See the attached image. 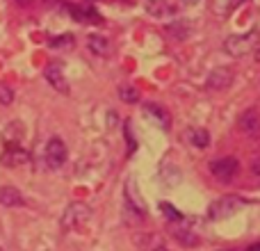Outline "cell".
<instances>
[{
  "label": "cell",
  "instance_id": "obj_1",
  "mask_svg": "<svg viewBox=\"0 0 260 251\" xmlns=\"http://www.w3.org/2000/svg\"><path fill=\"white\" fill-rule=\"evenodd\" d=\"M258 30H251L249 35H231L229 39L224 41V50L231 57H242V55L251 53L258 46Z\"/></svg>",
  "mask_w": 260,
  "mask_h": 251
},
{
  "label": "cell",
  "instance_id": "obj_2",
  "mask_svg": "<svg viewBox=\"0 0 260 251\" xmlns=\"http://www.w3.org/2000/svg\"><path fill=\"white\" fill-rule=\"evenodd\" d=\"M89 217H91V208L87 206V203L76 201V203H71V206L64 210V215H62V226H64L67 231L80 229L82 224H87V222H89Z\"/></svg>",
  "mask_w": 260,
  "mask_h": 251
},
{
  "label": "cell",
  "instance_id": "obj_3",
  "mask_svg": "<svg viewBox=\"0 0 260 251\" xmlns=\"http://www.w3.org/2000/svg\"><path fill=\"white\" fill-rule=\"evenodd\" d=\"M242 208H244V201L240 197H221L208 208V217L210 219H226V217L235 215Z\"/></svg>",
  "mask_w": 260,
  "mask_h": 251
},
{
  "label": "cell",
  "instance_id": "obj_4",
  "mask_svg": "<svg viewBox=\"0 0 260 251\" xmlns=\"http://www.w3.org/2000/svg\"><path fill=\"white\" fill-rule=\"evenodd\" d=\"M69 158V151H67V144L62 142L59 137H50L48 144H46V151H44V160L50 169H62L64 162Z\"/></svg>",
  "mask_w": 260,
  "mask_h": 251
},
{
  "label": "cell",
  "instance_id": "obj_5",
  "mask_svg": "<svg viewBox=\"0 0 260 251\" xmlns=\"http://www.w3.org/2000/svg\"><path fill=\"white\" fill-rule=\"evenodd\" d=\"M240 171V162L235 158H219V160L210 162V174L221 183H231Z\"/></svg>",
  "mask_w": 260,
  "mask_h": 251
},
{
  "label": "cell",
  "instance_id": "obj_6",
  "mask_svg": "<svg viewBox=\"0 0 260 251\" xmlns=\"http://www.w3.org/2000/svg\"><path fill=\"white\" fill-rule=\"evenodd\" d=\"M44 78L48 80V85L53 87L55 91H59V94H69V82L67 78H64V71L59 64H48L44 71Z\"/></svg>",
  "mask_w": 260,
  "mask_h": 251
},
{
  "label": "cell",
  "instance_id": "obj_7",
  "mask_svg": "<svg viewBox=\"0 0 260 251\" xmlns=\"http://www.w3.org/2000/svg\"><path fill=\"white\" fill-rule=\"evenodd\" d=\"M240 130H242L247 137H260V114L256 110H247V112L240 117Z\"/></svg>",
  "mask_w": 260,
  "mask_h": 251
},
{
  "label": "cell",
  "instance_id": "obj_8",
  "mask_svg": "<svg viewBox=\"0 0 260 251\" xmlns=\"http://www.w3.org/2000/svg\"><path fill=\"white\" fill-rule=\"evenodd\" d=\"M233 82V71L231 69H215V71L210 73V78H208V89H215V91H221L226 89V87Z\"/></svg>",
  "mask_w": 260,
  "mask_h": 251
},
{
  "label": "cell",
  "instance_id": "obj_9",
  "mask_svg": "<svg viewBox=\"0 0 260 251\" xmlns=\"http://www.w3.org/2000/svg\"><path fill=\"white\" fill-rule=\"evenodd\" d=\"M0 206L18 208V206H25V199H23V194L18 192L16 187H12V185H3V187H0Z\"/></svg>",
  "mask_w": 260,
  "mask_h": 251
},
{
  "label": "cell",
  "instance_id": "obj_10",
  "mask_svg": "<svg viewBox=\"0 0 260 251\" xmlns=\"http://www.w3.org/2000/svg\"><path fill=\"white\" fill-rule=\"evenodd\" d=\"M183 139L189 144V146H197V148H206L208 144H210V135H208V130H203V128H189V130H185Z\"/></svg>",
  "mask_w": 260,
  "mask_h": 251
},
{
  "label": "cell",
  "instance_id": "obj_11",
  "mask_svg": "<svg viewBox=\"0 0 260 251\" xmlns=\"http://www.w3.org/2000/svg\"><path fill=\"white\" fill-rule=\"evenodd\" d=\"M23 162H27V153L16 144H7V148L3 153V165L14 167V165H23Z\"/></svg>",
  "mask_w": 260,
  "mask_h": 251
},
{
  "label": "cell",
  "instance_id": "obj_12",
  "mask_svg": "<svg viewBox=\"0 0 260 251\" xmlns=\"http://www.w3.org/2000/svg\"><path fill=\"white\" fill-rule=\"evenodd\" d=\"M87 46H89V50L94 55H103V57H108V55L112 53V44H110L103 35H91L89 39H87Z\"/></svg>",
  "mask_w": 260,
  "mask_h": 251
},
{
  "label": "cell",
  "instance_id": "obj_13",
  "mask_svg": "<svg viewBox=\"0 0 260 251\" xmlns=\"http://www.w3.org/2000/svg\"><path fill=\"white\" fill-rule=\"evenodd\" d=\"M126 199H128V206L135 208V212L146 215V206H144L142 197H139V190L135 192V183H133V180H128V183H126Z\"/></svg>",
  "mask_w": 260,
  "mask_h": 251
},
{
  "label": "cell",
  "instance_id": "obj_14",
  "mask_svg": "<svg viewBox=\"0 0 260 251\" xmlns=\"http://www.w3.org/2000/svg\"><path fill=\"white\" fill-rule=\"evenodd\" d=\"M69 12L73 14V18L76 21H91V23H99L101 18H99V14L94 12L91 7H78V5H69Z\"/></svg>",
  "mask_w": 260,
  "mask_h": 251
},
{
  "label": "cell",
  "instance_id": "obj_15",
  "mask_svg": "<svg viewBox=\"0 0 260 251\" xmlns=\"http://www.w3.org/2000/svg\"><path fill=\"white\" fill-rule=\"evenodd\" d=\"M146 114H148V117H153V119H157V121H160V125H162L165 130L169 128V117H167V112L160 108V105L148 103V105H146Z\"/></svg>",
  "mask_w": 260,
  "mask_h": 251
},
{
  "label": "cell",
  "instance_id": "obj_16",
  "mask_svg": "<svg viewBox=\"0 0 260 251\" xmlns=\"http://www.w3.org/2000/svg\"><path fill=\"white\" fill-rule=\"evenodd\" d=\"M174 235H176V240H178V242H183V244H185V247H192V244H199V238L192 233V231L176 229V231H174Z\"/></svg>",
  "mask_w": 260,
  "mask_h": 251
},
{
  "label": "cell",
  "instance_id": "obj_17",
  "mask_svg": "<svg viewBox=\"0 0 260 251\" xmlns=\"http://www.w3.org/2000/svg\"><path fill=\"white\" fill-rule=\"evenodd\" d=\"M119 99L126 101V103H137L139 91L135 89V87H130V85H123V87H119Z\"/></svg>",
  "mask_w": 260,
  "mask_h": 251
},
{
  "label": "cell",
  "instance_id": "obj_18",
  "mask_svg": "<svg viewBox=\"0 0 260 251\" xmlns=\"http://www.w3.org/2000/svg\"><path fill=\"white\" fill-rule=\"evenodd\" d=\"M167 32H169V37H176V39H185V37H187V25H185V23H174V25L167 27Z\"/></svg>",
  "mask_w": 260,
  "mask_h": 251
},
{
  "label": "cell",
  "instance_id": "obj_19",
  "mask_svg": "<svg viewBox=\"0 0 260 251\" xmlns=\"http://www.w3.org/2000/svg\"><path fill=\"white\" fill-rule=\"evenodd\" d=\"M73 37L71 35H64V37H57V39H50V46L53 48H73Z\"/></svg>",
  "mask_w": 260,
  "mask_h": 251
},
{
  "label": "cell",
  "instance_id": "obj_20",
  "mask_svg": "<svg viewBox=\"0 0 260 251\" xmlns=\"http://www.w3.org/2000/svg\"><path fill=\"white\" fill-rule=\"evenodd\" d=\"M146 9H148L151 14H155V16H160V14H165L167 5H165V0H148V3H146Z\"/></svg>",
  "mask_w": 260,
  "mask_h": 251
},
{
  "label": "cell",
  "instance_id": "obj_21",
  "mask_svg": "<svg viewBox=\"0 0 260 251\" xmlns=\"http://www.w3.org/2000/svg\"><path fill=\"white\" fill-rule=\"evenodd\" d=\"M160 208H162V212L167 215V219H169V222H180V219H183V215H180V212L176 210V208H171L169 203H162Z\"/></svg>",
  "mask_w": 260,
  "mask_h": 251
},
{
  "label": "cell",
  "instance_id": "obj_22",
  "mask_svg": "<svg viewBox=\"0 0 260 251\" xmlns=\"http://www.w3.org/2000/svg\"><path fill=\"white\" fill-rule=\"evenodd\" d=\"M14 101V91L9 85H0V103L3 105H9Z\"/></svg>",
  "mask_w": 260,
  "mask_h": 251
},
{
  "label": "cell",
  "instance_id": "obj_23",
  "mask_svg": "<svg viewBox=\"0 0 260 251\" xmlns=\"http://www.w3.org/2000/svg\"><path fill=\"white\" fill-rule=\"evenodd\" d=\"M253 174H256V176H260V160H256V162H253Z\"/></svg>",
  "mask_w": 260,
  "mask_h": 251
},
{
  "label": "cell",
  "instance_id": "obj_24",
  "mask_svg": "<svg viewBox=\"0 0 260 251\" xmlns=\"http://www.w3.org/2000/svg\"><path fill=\"white\" fill-rule=\"evenodd\" d=\"M18 5H21V7H27V5H32V0H16Z\"/></svg>",
  "mask_w": 260,
  "mask_h": 251
},
{
  "label": "cell",
  "instance_id": "obj_25",
  "mask_svg": "<svg viewBox=\"0 0 260 251\" xmlns=\"http://www.w3.org/2000/svg\"><path fill=\"white\" fill-rule=\"evenodd\" d=\"M247 251H260V242H256V244H251Z\"/></svg>",
  "mask_w": 260,
  "mask_h": 251
},
{
  "label": "cell",
  "instance_id": "obj_26",
  "mask_svg": "<svg viewBox=\"0 0 260 251\" xmlns=\"http://www.w3.org/2000/svg\"><path fill=\"white\" fill-rule=\"evenodd\" d=\"M183 3H185V5H197L199 0H183Z\"/></svg>",
  "mask_w": 260,
  "mask_h": 251
},
{
  "label": "cell",
  "instance_id": "obj_27",
  "mask_svg": "<svg viewBox=\"0 0 260 251\" xmlns=\"http://www.w3.org/2000/svg\"><path fill=\"white\" fill-rule=\"evenodd\" d=\"M157 251H167V249H157Z\"/></svg>",
  "mask_w": 260,
  "mask_h": 251
},
{
  "label": "cell",
  "instance_id": "obj_28",
  "mask_svg": "<svg viewBox=\"0 0 260 251\" xmlns=\"http://www.w3.org/2000/svg\"><path fill=\"white\" fill-rule=\"evenodd\" d=\"M0 251H3V249H0Z\"/></svg>",
  "mask_w": 260,
  "mask_h": 251
}]
</instances>
